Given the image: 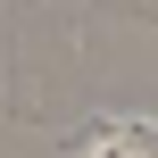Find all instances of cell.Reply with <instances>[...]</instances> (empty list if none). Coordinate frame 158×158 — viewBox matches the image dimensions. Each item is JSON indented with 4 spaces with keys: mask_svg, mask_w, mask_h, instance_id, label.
<instances>
[{
    "mask_svg": "<svg viewBox=\"0 0 158 158\" xmlns=\"http://www.w3.org/2000/svg\"><path fill=\"white\" fill-rule=\"evenodd\" d=\"M75 158H133V150H125V125H108V117H100V125L83 133V150H75Z\"/></svg>",
    "mask_w": 158,
    "mask_h": 158,
    "instance_id": "1",
    "label": "cell"
}]
</instances>
